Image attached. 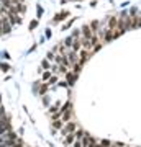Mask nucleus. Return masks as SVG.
<instances>
[{"label": "nucleus", "mask_w": 141, "mask_h": 147, "mask_svg": "<svg viewBox=\"0 0 141 147\" xmlns=\"http://www.w3.org/2000/svg\"><path fill=\"white\" fill-rule=\"evenodd\" d=\"M76 131H77V124L74 121H67V123H64L63 129H61V134L66 136V134H71V132H76Z\"/></svg>", "instance_id": "3"}, {"label": "nucleus", "mask_w": 141, "mask_h": 147, "mask_svg": "<svg viewBox=\"0 0 141 147\" xmlns=\"http://www.w3.org/2000/svg\"><path fill=\"white\" fill-rule=\"evenodd\" d=\"M108 147H121V144H110Z\"/></svg>", "instance_id": "28"}, {"label": "nucleus", "mask_w": 141, "mask_h": 147, "mask_svg": "<svg viewBox=\"0 0 141 147\" xmlns=\"http://www.w3.org/2000/svg\"><path fill=\"white\" fill-rule=\"evenodd\" d=\"M52 72L51 70H43V75H41V82H48V80L51 79Z\"/></svg>", "instance_id": "14"}, {"label": "nucleus", "mask_w": 141, "mask_h": 147, "mask_svg": "<svg viewBox=\"0 0 141 147\" xmlns=\"http://www.w3.org/2000/svg\"><path fill=\"white\" fill-rule=\"evenodd\" d=\"M72 147H82V142H80V141H76V142L72 144Z\"/></svg>", "instance_id": "26"}, {"label": "nucleus", "mask_w": 141, "mask_h": 147, "mask_svg": "<svg viewBox=\"0 0 141 147\" xmlns=\"http://www.w3.org/2000/svg\"><path fill=\"white\" fill-rule=\"evenodd\" d=\"M36 26H38V20H33L31 23H30V30H35Z\"/></svg>", "instance_id": "23"}, {"label": "nucleus", "mask_w": 141, "mask_h": 147, "mask_svg": "<svg viewBox=\"0 0 141 147\" xmlns=\"http://www.w3.org/2000/svg\"><path fill=\"white\" fill-rule=\"evenodd\" d=\"M0 69H2L3 72H8V70H10V65L5 64V62H0Z\"/></svg>", "instance_id": "18"}, {"label": "nucleus", "mask_w": 141, "mask_h": 147, "mask_svg": "<svg viewBox=\"0 0 141 147\" xmlns=\"http://www.w3.org/2000/svg\"><path fill=\"white\" fill-rule=\"evenodd\" d=\"M46 38H51V30H46Z\"/></svg>", "instance_id": "27"}, {"label": "nucleus", "mask_w": 141, "mask_h": 147, "mask_svg": "<svg viewBox=\"0 0 141 147\" xmlns=\"http://www.w3.org/2000/svg\"><path fill=\"white\" fill-rule=\"evenodd\" d=\"M64 126V121L59 118V119H52V129H58V131H61Z\"/></svg>", "instance_id": "12"}, {"label": "nucleus", "mask_w": 141, "mask_h": 147, "mask_svg": "<svg viewBox=\"0 0 141 147\" xmlns=\"http://www.w3.org/2000/svg\"><path fill=\"white\" fill-rule=\"evenodd\" d=\"M80 142H82V147H90L92 144H95L97 141H95L94 137L90 136L89 132H85V136L82 137V141H80Z\"/></svg>", "instance_id": "8"}, {"label": "nucleus", "mask_w": 141, "mask_h": 147, "mask_svg": "<svg viewBox=\"0 0 141 147\" xmlns=\"http://www.w3.org/2000/svg\"><path fill=\"white\" fill-rule=\"evenodd\" d=\"M118 30L121 31V34L131 30V18L128 10H121V13L118 15Z\"/></svg>", "instance_id": "1"}, {"label": "nucleus", "mask_w": 141, "mask_h": 147, "mask_svg": "<svg viewBox=\"0 0 141 147\" xmlns=\"http://www.w3.org/2000/svg\"><path fill=\"white\" fill-rule=\"evenodd\" d=\"M49 103H51V101H49V98H48L46 95H43V105H44V106H49Z\"/></svg>", "instance_id": "20"}, {"label": "nucleus", "mask_w": 141, "mask_h": 147, "mask_svg": "<svg viewBox=\"0 0 141 147\" xmlns=\"http://www.w3.org/2000/svg\"><path fill=\"white\" fill-rule=\"evenodd\" d=\"M43 70H51V61H48V59H44L41 62V72Z\"/></svg>", "instance_id": "15"}, {"label": "nucleus", "mask_w": 141, "mask_h": 147, "mask_svg": "<svg viewBox=\"0 0 141 147\" xmlns=\"http://www.w3.org/2000/svg\"><path fill=\"white\" fill-rule=\"evenodd\" d=\"M140 15H141V10H140Z\"/></svg>", "instance_id": "29"}, {"label": "nucleus", "mask_w": 141, "mask_h": 147, "mask_svg": "<svg viewBox=\"0 0 141 147\" xmlns=\"http://www.w3.org/2000/svg\"><path fill=\"white\" fill-rule=\"evenodd\" d=\"M64 142H66V146H71V144H74V142H76V134H74V132H71V134H66V136H64Z\"/></svg>", "instance_id": "11"}, {"label": "nucleus", "mask_w": 141, "mask_h": 147, "mask_svg": "<svg viewBox=\"0 0 141 147\" xmlns=\"http://www.w3.org/2000/svg\"><path fill=\"white\" fill-rule=\"evenodd\" d=\"M74 134H76V141H82V137L85 136V131L84 129H77Z\"/></svg>", "instance_id": "17"}, {"label": "nucleus", "mask_w": 141, "mask_h": 147, "mask_svg": "<svg viewBox=\"0 0 141 147\" xmlns=\"http://www.w3.org/2000/svg\"><path fill=\"white\" fill-rule=\"evenodd\" d=\"M131 18V30H136V28H141V15L136 13V15L130 16Z\"/></svg>", "instance_id": "9"}, {"label": "nucleus", "mask_w": 141, "mask_h": 147, "mask_svg": "<svg viewBox=\"0 0 141 147\" xmlns=\"http://www.w3.org/2000/svg\"><path fill=\"white\" fill-rule=\"evenodd\" d=\"M41 15H43V7L38 5V18H41Z\"/></svg>", "instance_id": "24"}, {"label": "nucleus", "mask_w": 141, "mask_h": 147, "mask_svg": "<svg viewBox=\"0 0 141 147\" xmlns=\"http://www.w3.org/2000/svg\"><path fill=\"white\" fill-rule=\"evenodd\" d=\"M12 139H18V134L15 131H7L5 134L0 136V142H5V141H12Z\"/></svg>", "instance_id": "7"}, {"label": "nucleus", "mask_w": 141, "mask_h": 147, "mask_svg": "<svg viewBox=\"0 0 141 147\" xmlns=\"http://www.w3.org/2000/svg\"><path fill=\"white\" fill-rule=\"evenodd\" d=\"M80 33H82L84 39H89V41L95 36V33H94V30H92V26H90V23H85V25L80 28Z\"/></svg>", "instance_id": "2"}, {"label": "nucleus", "mask_w": 141, "mask_h": 147, "mask_svg": "<svg viewBox=\"0 0 141 147\" xmlns=\"http://www.w3.org/2000/svg\"><path fill=\"white\" fill-rule=\"evenodd\" d=\"M72 23H74V18H71V20H69L67 23L63 26V30H67V28H71V25H72Z\"/></svg>", "instance_id": "21"}, {"label": "nucleus", "mask_w": 141, "mask_h": 147, "mask_svg": "<svg viewBox=\"0 0 141 147\" xmlns=\"http://www.w3.org/2000/svg\"><path fill=\"white\" fill-rule=\"evenodd\" d=\"M77 54H79V62L82 64V65L87 62V61L90 59V56H92V53H90V51H87V49H82V47H80V51H79Z\"/></svg>", "instance_id": "5"}, {"label": "nucleus", "mask_w": 141, "mask_h": 147, "mask_svg": "<svg viewBox=\"0 0 141 147\" xmlns=\"http://www.w3.org/2000/svg\"><path fill=\"white\" fill-rule=\"evenodd\" d=\"M59 108H61V101H58V103H54L52 106H49V115H54V113H58Z\"/></svg>", "instance_id": "13"}, {"label": "nucleus", "mask_w": 141, "mask_h": 147, "mask_svg": "<svg viewBox=\"0 0 141 147\" xmlns=\"http://www.w3.org/2000/svg\"><path fill=\"white\" fill-rule=\"evenodd\" d=\"M13 5H18V3H25V0H12Z\"/></svg>", "instance_id": "25"}, {"label": "nucleus", "mask_w": 141, "mask_h": 147, "mask_svg": "<svg viewBox=\"0 0 141 147\" xmlns=\"http://www.w3.org/2000/svg\"><path fill=\"white\" fill-rule=\"evenodd\" d=\"M54 56H56V54L52 53V51H49V53L46 54V59H48V61H54Z\"/></svg>", "instance_id": "19"}, {"label": "nucleus", "mask_w": 141, "mask_h": 147, "mask_svg": "<svg viewBox=\"0 0 141 147\" xmlns=\"http://www.w3.org/2000/svg\"><path fill=\"white\" fill-rule=\"evenodd\" d=\"M105 25H107V28H110V30H118V16H107Z\"/></svg>", "instance_id": "6"}, {"label": "nucleus", "mask_w": 141, "mask_h": 147, "mask_svg": "<svg viewBox=\"0 0 141 147\" xmlns=\"http://www.w3.org/2000/svg\"><path fill=\"white\" fill-rule=\"evenodd\" d=\"M99 144H100V146H102V147H108L110 144H112V142H110V141H105V139H104V141H100Z\"/></svg>", "instance_id": "22"}, {"label": "nucleus", "mask_w": 141, "mask_h": 147, "mask_svg": "<svg viewBox=\"0 0 141 147\" xmlns=\"http://www.w3.org/2000/svg\"><path fill=\"white\" fill-rule=\"evenodd\" d=\"M58 82H59L58 75H56V74H52V75H51V79L48 80V85H49V87H51V85H58Z\"/></svg>", "instance_id": "16"}, {"label": "nucleus", "mask_w": 141, "mask_h": 147, "mask_svg": "<svg viewBox=\"0 0 141 147\" xmlns=\"http://www.w3.org/2000/svg\"><path fill=\"white\" fill-rule=\"evenodd\" d=\"M66 16H69V11L67 10H63L61 13H56L54 18H52V23H59V21H63Z\"/></svg>", "instance_id": "10"}, {"label": "nucleus", "mask_w": 141, "mask_h": 147, "mask_svg": "<svg viewBox=\"0 0 141 147\" xmlns=\"http://www.w3.org/2000/svg\"><path fill=\"white\" fill-rule=\"evenodd\" d=\"M64 77H66V82L69 84V87H72V85L77 82L79 74H77V72H74V70H67V74H66Z\"/></svg>", "instance_id": "4"}]
</instances>
